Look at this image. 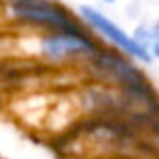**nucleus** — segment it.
<instances>
[{
    "label": "nucleus",
    "instance_id": "nucleus-3",
    "mask_svg": "<svg viewBox=\"0 0 159 159\" xmlns=\"http://www.w3.org/2000/svg\"><path fill=\"white\" fill-rule=\"evenodd\" d=\"M77 16L83 22V26L93 32L103 44H107L109 48H115V51L135 58L141 65H147L143 51L139 48V44L133 39V32H129L125 26H121V24L117 22L113 16H109L99 4H89V2L79 4Z\"/></svg>",
    "mask_w": 159,
    "mask_h": 159
},
{
    "label": "nucleus",
    "instance_id": "nucleus-6",
    "mask_svg": "<svg viewBox=\"0 0 159 159\" xmlns=\"http://www.w3.org/2000/svg\"><path fill=\"white\" fill-rule=\"evenodd\" d=\"M119 0H95V4H99V6H113V4H117Z\"/></svg>",
    "mask_w": 159,
    "mask_h": 159
},
{
    "label": "nucleus",
    "instance_id": "nucleus-2",
    "mask_svg": "<svg viewBox=\"0 0 159 159\" xmlns=\"http://www.w3.org/2000/svg\"><path fill=\"white\" fill-rule=\"evenodd\" d=\"M4 12L14 20V24L30 30H61V28L81 26L77 12H70L65 4L57 0H4Z\"/></svg>",
    "mask_w": 159,
    "mask_h": 159
},
{
    "label": "nucleus",
    "instance_id": "nucleus-5",
    "mask_svg": "<svg viewBox=\"0 0 159 159\" xmlns=\"http://www.w3.org/2000/svg\"><path fill=\"white\" fill-rule=\"evenodd\" d=\"M133 39L139 44V48L145 54L147 65L159 61V18L151 16V18H143L133 26Z\"/></svg>",
    "mask_w": 159,
    "mask_h": 159
},
{
    "label": "nucleus",
    "instance_id": "nucleus-4",
    "mask_svg": "<svg viewBox=\"0 0 159 159\" xmlns=\"http://www.w3.org/2000/svg\"><path fill=\"white\" fill-rule=\"evenodd\" d=\"M89 65L95 66L101 77L113 81L115 85H121L123 89L131 91V93L147 89V77L139 69L141 62H137L135 58L115 51V48L101 47V51L95 54V58Z\"/></svg>",
    "mask_w": 159,
    "mask_h": 159
},
{
    "label": "nucleus",
    "instance_id": "nucleus-1",
    "mask_svg": "<svg viewBox=\"0 0 159 159\" xmlns=\"http://www.w3.org/2000/svg\"><path fill=\"white\" fill-rule=\"evenodd\" d=\"M101 51L97 36L85 26L44 30L36 36V54L51 65H69V62H87Z\"/></svg>",
    "mask_w": 159,
    "mask_h": 159
}]
</instances>
